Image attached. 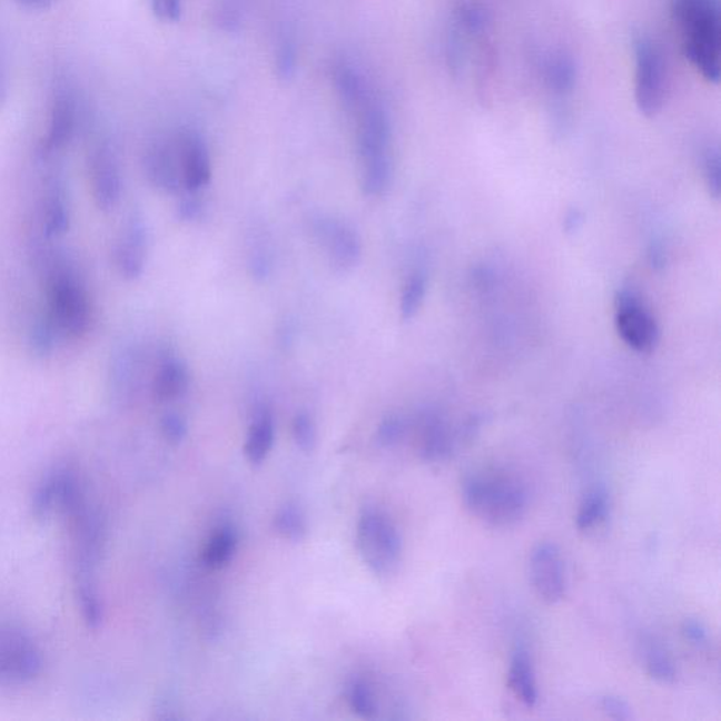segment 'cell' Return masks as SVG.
Returning a JSON list of instances; mask_svg holds the SVG:
<instances>
[{"instance_id":"23","label":"cell","mask_w":721,"mask_h":721,"mask_svg":"<svg viewBox=\"0 0 721 721\" xmlns=\"http://www.w3.org/2000/svg\"><path fill=\"white\" fill-rule=\"evenodd\" d=\"M238 544V535L231 526H223L211 535L204 550V564L210 570H220L229 564L235 556Z\"/></svg>"},{"instance_id":"46","label":"cell","mask_w":721,"mask_h":721,"mask_svg":"<svg viewBox=\"0 0 721 721\" xmlns=\"http://www.w3.org/2000/svg\"><path fill=\"white\" fill-rule=\"evenodd\" d=\"M7 76H4V68L2 62H0V105L7 99Z\"/></svg>"},{"instance_id":"9","label":"cell","mask_w":721,"mask_h":721,"mask_svg":"<svg viewBox=\"0 0 721 721\" xmlns=\"http://www.w3.org/2000/svg\"><path fill=\"white\" fill-rule=\"evenodd\" d=\"M530 582L541 601L555 604L565 596L566 576L561 551L553 543L535 545L529 559Z\"/></svg>"},{"instance_id":"41","label":"cell","mask_w":721,"mask_h":721,"mask_svg":"<svg viewBox=\"0 0 721 721\" xmlns=\"http://www.w3.org/2000/svg\"><path fill=\"white\" fill-rule=\"evenodd\" d=\"M151 8L158 19L175 23L182 14V0H151Z\"/></svg>"},{"instance_id":"17","label":"cell","mask_w":721,"mask_h":721,"mask_svg":"<svg viewBox=\"0 0 721 721\" xmlns=\"http://www.w3.org/2000/svg\"><path fill=\"white\" fill-rule=\"evenodd\" d=\"M45 187L42 229L49 237L66 235L70 229V209H68L66 180H63L61 174L51 172L46 179Z\"/></svg>"},{"instance_id":"42","label":"cell","mask_w":721,"mask_h":721,"mask_svg":"<svg viewBox=\"0 0 721 721\" xmlns=\"http://www.w3.org/2000/svg\"><path fill=\"white\" fill-rule=\"evenodd\" d=\"M205 214V206L201 200L195 199L194 196H188L180 200L178 206V216L184 221H196L201 219Z\"/></svg>"},{"instance_id":"44","label":"cell","mask_w":721,"mask_h":721,"mask_svg":"<svg viewBox=\"0 0 721 721\" xmlns=\"http://www.w3.org/2000/svg\"><path fill=\"white\" fill-rule=\"evenodd\" d=\"M649 259H650V264L655 269H661L665 267V263H666L665 251L664 248H662L661 244L659 243L652 244L649 251Z\"/></svg>"},{"instance_id":"20","label":"cell","mask_w":721,"mask_h":721,"mask_svg":"<svg viewBox=\"0 0 721 721\" xmlns=\"http://www.w3.org/2000/svg\"><path fill=\"white\" fill-rule=\"evenodd\" d=\"M274 417L267 409L257 413L247 434L246 457L254 466L261 465L274 447Z\"/></svg>"},{"instance_id":"31","label":"cell","mask_w":721,"mask_h":721,"mask_svg":"<svg viewBox=\"0 0 721 721\" xmlns=\"http://www.w3.org/2000/svg\"><path fill=\"white\" fill-rule=\"evenodd\" d=\"M348 704L360 719H374L378 713L375 693L369 683L357 680L349 683L347 691Z\"/></svg>"},{"instance_id":"2","label":"cell","mask_w":721,"mask_h":721,"mask_svg":"<svg viewBox=\"0 0 721 721\" xmlns=\"http://www.w3.org/2000/svg\"><path fill=\"white\" fill-rule=\"evenodd\" d=\"M673 18L680 23L683 52L708 81H720L721 18L719 0H673Z\"/></svg>"},{"instance_id":"12","label":"cell","mask_w":721,"mask_h":721,"mask_svg":"<svg viewBox=\"0 0 721 721\" xmlns=\"http://www.w3.org/2000/svg\"><path fill=\"white\" fill-rule=\"evenodd\" d=\"M148 251V230L140 215L127 220L115 248V264L119 274L127 280H136L145 274Z\"/></svg>"},{"instance_id":"22","label":"cell","mask_w":721,"mask_h":721,"mask_svg":"<svg viewBox=\"0 0 721 721\" xmlns=\"http://www.w3.org/2000/svg\"><path fill=\"white\" fill-rule=\"evenodd\" d=\"M576 66L565 52H555L544 63V81L556 95L570 93L576 83Z\"/></svg>"},{"instance_id":"25","label":"cell","mask_w":721,"mask_h":721,"mask_svg":"<svg viewBox=\"0 0 721 721\" xmlns=\"http://www.w3.org/2000/svg\"><path fill=\"white\" fill-rule=\"evenodd\" d=\"M392 182V161L389 154L364 161L360 188L367 196H382L388 192Z\"/></svg>"},{"instance_id":"28","label":"cell","mask_w":721,"mask_h":721,"mask_svg":"<svg viewBox=\"0 0 721 721\" xmlns=\"http://www.w3.org/2000/svg\"><path fill=\"white\" fill-rule=\"evenodd\" d=\"M455 28H458L466 36L484 34L490 26V13L481 3L474 0H464L455 9Z\"/></svg>"},{"instance_id":"6","label":"cell","mask_w":721,"mask_h":721,"mask_svg":"<svg viewBox=\"0 0 721 721\" xmlns=\"http://www.w3.org/2000/svg\"><path fill=\"white\" fill-rule=\"evenodd\" d=\"M616 317L614 325L620 338L638 353H652L659 346L661 332L659 323L645 309L633 290H620L614 299Z\"/></svg>"},{"instance_id":"13","label":"cell","mask_w":721,"mask_h":721,"mask_svg":"<svg viewBox=\"0 0 721 721\" xmlns=\"http://www.w3.org/2000/svg\"><path fill=\"white\" fill-rule=\"evenodd\" d=\"M145 171L152 187L160 189L161 192L177 195L185 189L177 145L158 141L148 147Z\"/></svg>"},{"instance_id":"5","label":"cell","mask_w":721,"mask_h":721,"mask_svg":"<svg viewBox=\"0 0 721 721\" xmlns=\"http://www.w3.org/2000/svg\"><path fill=\"white\" fill-rule=\"evenodd\" d=\"M635 103L641 115L654 118L665 100L666 70L659 47L649 37L634 40Z\"/></svg>"},{"instance_id":"16","label":"cell","mask_w":721,"mask_h":721,"mask_svg":"<svg viewBox=\"0 0 721 721\" xmlns=\"http://www.w3.org/2000/svg\"><path fill=\"white\" fill-rule=\"evenodd\" d=\"M455 436L437 413H426L418 424V451L426 463H443L453 454Z\"/></svg>"},{"instance_id":"43","label":"cell","mask_w":721,"mask_h":721,"mask_svg":"<svg viewBox=\"0 0 721 721\" xmlns=\"http://www.w3.org/2000/svg\"><path fill=\"white\" fill-rule=\"evenodd\" d=\"M583 221H585V216L580 209H570L564 217V231L566 235H575L577 230H581Z\"/></svg>"},{"instance_id":"34","label":"cell","mask_w":721,"mask_h":721,"mask_svg":"<svg viewBox=\"0 0 721 721\" xmlns=\"http://www.w3.org/2000/svg\"><path fill=\"white\" fill-rule=\"evenodd\" d=\"M296 66H298V50L295 41L290 37H285L279 41L277 58H275L278 77L283 81H290L295 77Z\"/></svg>"},{"instance_id":"32","label":"cell","mask_w":721,"mask_h":721,"mask_svg":"<svg viewBox=\"0 0 721 721\" xmlns=\"http://www.w3.org/2000/svg\"><path fill=\"white\" fill-rule=\"evenodd\" d=\"M77 596L85 622H87L89 628L98 629L103 620V609L97 583H77Z\"/></svg>"},{"instance_id":"30","label":"cell","mask_w":721,"mask_h":721,"mask_svg":"<svg viewBox=\"0 0 721 721\" xmlns=\"http://www.w3.org/2000/svg\"><path fill=\"white\" fill-rule=\"evenodd\" d=\"M427 279L424 274H413L402 292L401 315L403 320H412L421 310L426 298Z\"/></svg>"},{"instance_id":"19","label":"cell","mask_w":721,"mask_h":721,"mask_svg":"<svg viewBox=\"0 0 721 721\" xmlns=\"http://www.w3.org/2000/svg\"><path fill=\"white\" fill-rule=\"evenodd\" d=\"M189 371L179 359L164 360L152 381V394L158 402H172L189 388Z\"/></svg>"},{"instance_id":"37","label":"cell","mask_w":721,"mask_h":721,"mask_svg":"<svg viewBox=\"0 0 721 721\" xmlns=\"http://www.w3.org/2000/svg\"><path fill=\"white\" fill-rule=\"evenodd\" d=\"M406 423L399 416H388L379 423L378 431H376V439L382 447H394L397 443L405 437Z\"/></svg>"},{"instance_id":"4","label":"cell","mask_w":721,"mask_h":721,"mask_svg":"<svg viewBox=\"0 0 721 721\" xmlns=\"http://www.w3.org/2000/svg\"><path fill=\"white\" fill-rule=\"evenodd\" d=\"M357 549L364 564L376 576L394 574L402 559V539L395 523L385 513L368 508L360 514Z\"/></svg>"},{"instance_id":"45","label":"cell","mask_w":721,"mask_h":721,"mask_svg":"<svg viewBox=\"0 0 721 721\" xmlns=\"http://www.w3.org/2000/svg\"><path fill=\"white\" fill-rule=\"evenodd\" d=\"M21 7L30 10H41L50 7L55 0H18Z\"/></svg>"},{"instance_id":"8","label":"cell","mask_w":721,"mask_h":721,"mask_svg":"<svg viewBox=\"0 0 721 721\" xmlns=\"http://www.w3.org/2000/svg\"><path fill=\"white\" fill-rule=\"evenodd\" d=\"M313 235L327 251L328 261L338 273H349L363 258V241L348 223L319 217L313 223Z\"/></svg>"},{"instance_id":"36","label":"cell","mask_w":721,"mask_h":721,"mask_svg":"<svg viewBox=\"0 0 721 721\" xmlns=\"http://www.w3.org/2000/svg\"><path fill=\"white\" fill-rule=\"evenodd\" d=\"M703 175L709 194L714 199L720 198L721 190V160L719 147H709L703 154Z\"/></svg>"},{"instance_id":"38","label":"cell","mask_w":721,"mask_h":721,"mask_svg":"<svg viewBox=\"0 0 721 721\" xmlns=\"http://www.w3.org/2000/svg\"><path fill=\"white\" fill-rule=\"evenodd\" d=\"M161 432L168 443H182L188 433L187 422L178 413H167L161 418Z\"/></svg>"},{"instance_id":"3","label":"cell","mask_w":721,"mask_h":721,"mask_svg":"<svg viewBox=\"0 0 721 721\" xmlns=\"http://www.w3.org/2000/svg\"><path fill=\"white\" fill-rule=\"evenodd\" d=\"M49 316L57 332L72 338L82 337L90 325L87 292L63 258H50L46 265Z\"/></svg>"},{"instance_id":"11","label":"cell","mask_w":721,"mask_h":721,"mask_svg":"<svg viewBox=\"0 0 721 721\" xmlns=\"http://www.w3.org/2000/svg\"><path fill=\"white\" fill-rule=\"evenodd\" d=\"M78 124V100L67 85L56 89L52 99L49 131L41 142L42 157H50L71 141Z\"/></svg>"},{"instance_id":"7","label":"cell","mask_w":721,"mask_h":721,"mask_svg":"<svg viewBox=\"0 0 721 721\" xmlns=\"http://www.w3.org/2000/svg\"><path fill=\"white\" fill-rule=\"evenodd\" d=\"M42 670V656L24 631L0 628V682L23 683Z\"/></svg>"},{"instance_id":"15","label":"cell","mask_w":721,"mask_h":721,"mask_svg":"<svg viewBox=\"0 0 721 721\" xmlns=\"http://www.w3.org/2000/svg\"><path fill=\"white\" fill-rule=\"evenodd\" d=\"M391 121L378 105H365L360 109L358 127V152L363 161L386 156L391 145Z\"/></svg>"},{"instance_id":"18","label":"cell","mask_w":721,"mask_h":721,"mask_svg":"<svg viewBox=\"0 0 721 721\" xmlns=\"http://www.w3.org/2000/svg\"><path fill=\"white\" fill-rule=\"evenodd\" d=\"M508 687L512 692L516 694L518 701L526 704L527 708H534L539 702L537 681H535V672L532 662V656L529 655L526 649L518 646L513 652L511 665L507 672Z\"/></svg>"},{"instance_id":"1","label":"cell","mask_w":721,"mask_h":721,"mask_svg":"<svg viewBox=\"0 0 721 721\" xmlns=\"http://www.w3.org/2000/svg\"><path fill=\"white\" fill-rule=\"evenodd\" d=\"M461 495L472 516L492 527L513 526L522 521L529 508L526 485L502 470L470 472L461 486Z\"/></svg>"},{"instance_id":"39","label":"cell","mask_w":721,"mask_h":721,"mask_svg":"<svg viewBox=\"0 0 721 721\" xmlns=\"http://www.w3.org/2000/svg\"><path fill=\"white\" fill-rule=\"evenodd\" d=\"M682 635L689 641V644L697 646L699 650L708 649L710 645V635L704 624L698 620L688 619L682 624Z\"/></svg>"},{"instance_id":"10","label":"cell","mask_w":721,"mask_h":721,"mask_svg":"<svg viewBox=\"0 0 721 721\" xmlns=\"http://www.w3.org/2000/svg\"><path fill=\"white\" fill-rule=\"evenodd\" d=\"M90 188L95 204L103 211L116 208L121 196V172L118 157L108 141H100L89 154Z\"/></svg>"},{"instance_id":"29","label":"cell","mask_w":721,"mask_h":721,"mask_svg":"<svg viewBox=\"0 0 721 721\" xmlns=\"http://www.w3.org/2000/svg\"><path fill=\"white\" fill-rule=\"evenodd\" d=\"M58 468L45 476L33 497V514L37 521H46L58 506Z\"/></svg>"},{"instance_id":"14","label":"cell","mask_w":721,"mask_h":721,"mask_svg":"<svg viewBox=\"0 0 721 721\" xmlns=\"http://www.w3.org/2000/svg\"><path fill=\"white\" fill-rule=\"evenodd\" d=\"M177 150L184 188L188 192H198L210 182L211 178L208 148L196 132L188 131L179 137Z\"/></svg>"},{"instance_id":"40","label":"cell","mask_w":721,"mask_h":721,"mask_svg":"<svg viewBox=\"0 0 721 721\" xmlns=\"http://www.w3.org/2000/svg\"><path fill=\"white\" fill-rule=\"evenodd\" d=\"M601 708L609 718L613 720H630L633 718V710L624 699L606 694L601 699Z\"/></svg>"},{"instance_id":"21","label":"cell","mask_w":721,"mask_h":721,"mask_svg":"<svg viewBox=\"0 0 721 721\" xmlns=\"http://www.w3.org/2000/svg\"><path fill=\"white\" fill-rule=\"evenodd\" d=\"M334 87L347 109L360 110L367 105L365 88L359 73L347 62L337 63L333 70Z\"/></svg>"},{"instance_id":"33","label":"cell","mask_w":721,"mask_h":721,"mask_svg":"<svg viewBox=\"0 0 721 721\" xmlns=\"http://www.w3.org/2000/svg\"><path fill=\"white\" fill-rule=\"evenodd\" d=\"M57 328L52 325L50 317L37 320L33 330L30 333V346L39 357H46L55 348Z\"/></svg>"},{"instance_id":"26","label":"cell","mask_w":721,"mask_h":721,"mask_svg":"<svg viewBox=\"0 0 721 721\" xmlns=\"http://www.w3.org/2000/svg\"><path fill=\"white\" fill-rule=\"evenodd\" d=\"M273 526L279 537L292 543H300L307 535L305 513L296 503H286L280 507L275 514Z\"/></svg>"},{"instance_id":"35","label":"cell","mask_w":721,"mask_h":721,"mask_svg":"<svg viewBox=\"0 0 721 721\" xmlns=\"http://www.w3.org/2000/svg\"><path fill=\"white\" fill-rule=\"evenodd\" d=\"M292 433H294L296 445L302 451L310 453V451L315 450L317 442L316 424L309 413L300 412L295 416Z\"/></svg>"},{"instance_id":"24","label":"cell","mask_w":721,"mask_h":721,"mask_svg":"<svg viewBox=\"0 0 721 721\" xmlns=\"http://www.w3.org/2000/svg\"><path fill=\"white\" fill-rule=\"evenodd\" d=\"M609 514V496L603 487H595L581 502L576 514V529L582 533L591 532L606 521Z\"/></svg>"},{"instance_id":"27","label":"cell","mask_w":721,"mask_h":721,"mask_svg":"<svg viewBox=\"0 0 721 721\" xmlns=\"http://www.w3.org/2000/svg\"><path fill=\"white\" fill-rule=\"evenodd\" d=\"M643 660L646 673L652 680L670 685L676 681L675 664L661 645L649 643L643 649Z\"/></svg>"}]
</instances>
